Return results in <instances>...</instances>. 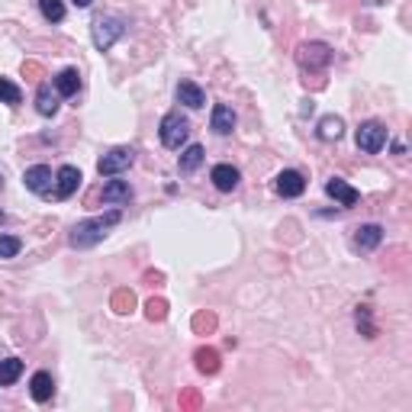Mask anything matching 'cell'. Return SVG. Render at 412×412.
Masks as SVG:
<instances>
[{"mask_svg":"<svg viewBox=\"0 0 412 412\" xmlns=\"http://www.w3.org/2000/svg\"><path fill=\"white\" fill-rule=\"evenodd\" d=\"M119 219H123V213H119V210H110V213L94 216V219H81V223L71 229V235H68L71 248H94V245H97L100 238H104L106 232L119 223Z\"/></svg>","mask_w":412,"mask_h":412,"instance_id":"obj_1","label":"cell"},{"mask_svg":"<svg viewBox=\"0 0 412 412\" xmlns=\"http://www.w3.org/2000/svg\"><path fill=\"white\" fill-rule=\"evenodd\" d=\"M158 135H161V145L165 148H181L184 142L190 139L187 116H181V113H165V119H161V126H158Z\"/></svg>","mask_w":412,"mask_h":412,"instance_id":"obj_2","label":"cell"},{"mask_svg":"<svg viewBox=\"0 0 412 412\" xmlns=\"http://www.w3.org/2000/svg\"><path fill=\"white\" fill-rule=\"evenodd\" d=\"M126 33V23L119 20V16H97L94 20V26H91V39H94V45H97L100 52H106L113 43H116L119 35Z\"/></svg>","mask_w":412,"mask_h":412,"instance_id":"obj_3","label":"cell"},{"mask_svg":"<svg viewBox=\"0 0 412 412\" xmlns=\"http://www.w3.org/2000/svg\"><path fill=\"white\" fill-rule=\"evenodd\" d=\"M296 65L303 71H325L332 65V45L325 43H303L296 49Z\"/></svg>","mask_w":412,"mask_h":412,"instance_id":"obj_4","label":"cell"},{"mask_svg":"<svg viewBox=\"0 0 412 412\" xmlns=\"http://www.w3.org/2000/svg\"><path fill=\"white\" fill-rule=\"evenodd\" d=\"M355 142H357V148H361V152L377 155L380 148L386 145V126H384V123H377V119H367V123H361V126H357Z\"/></svg>","mask_w":412,"mask_h":412,"instance_id":"obj_5","label":"cell"},{"mask_svg":"<svg viewBox=\"0 0 412 412\" xmlns=\"http://www.w3.org/2000/svg\"><path fill=\"white\" fill-rule=\"evenodd\" d=\"M133 161H135V152H133V148L119 145V148H110V152H106L104 158L97 161V171H100L104 177H116V174H123L126 168H133Z\"/></svg>","mask_w":412,"mask_h":412,"instance_id":"obj_6","label":"cell"},{"mask_svg":"<svg viewBox=\"0 0 412 412\" xmlns=\"http://www.w3.org/2000/svg\"><path fill=\"white\" fill-rule=\"evenodd\" d=\"M274 190H277L284 200H294V196H303V190H306V181H303L300 171H280L277 181H274Z\"/></svg>","mask_w":412,"mask_h":412,"instance_id":"obj_7","label":"cell"},{"mask_svg":"<svg viewBox=\"0 0 412 412\" xmlns=\"http://www.w3.org/2000/svg\"><path fill=\"white\" fill-rule=\"evenodd\" d=\"M325 194L332 196L335 203H342V206H357V200H361V194H357L348 181H342V177H328V181H325Z\"/></svg>","mask_w":412,"mask_h":412,"instance_id":"obj_8","label":"cell"},{"mask_svg":"<svg viewBox=\"0 0 412 412\" xmlns=\"http://www.w3.org/2000/svg\"><path fill=\"white\" fill-rule=\"evenodd\" d=\"M77 187H81V171H77L74 165L58 168V174H55V196H58V200H68Z\"/></svg>","mask_w":412,"mask_h":412,"instance_id":"obj_9","label":"cell"},{"mask_svg":"<svg viewBox=\"0 0 412 412\" xmlns=\"http://www.w3.org/2000/svg\"><path fill=\"white\" fill-rule=\"evenodd\" d=\"M210 181L216 190L232 194V190L238 187V181H242V174H238V168H232V165H216V168L210 171Z\"/></svg>","mask_w":412,"mask_h":412,"instance_id":"obj_10","label":"cell"},{"mask_svg":"<svg viewBox=\"0 0 412 412\" xmlns=\"http://www.w3.org/2000/svg\"><path fill=\"white\" fill-rule=\"evenodd\" d=\"M384 242V229L377 223H367L361 229H355V248L357 252H374L377 245Z\"/></svg>","mask_w":412,"mask_h":412,"instance_id":"obj_11","label":"cell"},{"mask_svg":"<svg viewBox=\"0 0 412 412\" xmlns=\"http://www.w3.org/2000/svg\"><path fill=\"white\" fill-rule=\"evenodd\" d=\"M210 129H213L216 135H229L232 129H235V113H232L229 104H216V106H213Z\"/></svg>","mask_w":412,"mask_h":412,"instance_id":"obj_12","label":"cell"},{"mask_svg":"<svg viewBox=\"0 0 412 412\" xmlns=\"http://www.w3.org/2000/svg\"><path fill=\"white\" fill-rule=\"evenodd\" d=\"M23 184H26V190H33V194H45L52 184V168L33 165V168H26V174H23Z\"/></svg>","mask_w":412,"mask_h":412,"instance_id":"obj_13","label":"cell"},{"mask_svg":"<svg viewBox=\"0 0 412 412\" xmlns=\"http://www.w3.org/2000/svg\"><path fill=\"white\" fill-rule=\"evenodd\" d=\"M100 196H104V203H110V206H119V203L133 200V187H129V181H106L104 190H100Z\"/></svg>","mask_w":412,"mask_h":412,"instance_id":"obj_14","label":"cell"},{"mask_svg":"<svg viewBox=\"0 0 412 412\" xmlns=\"http://www.w3.org/2000/svg\"><path fill=\"white\" fill-rule=\"evenodd\" d=\"M29 393H33L35 403H49L52 393H55V380H52V374H45V370L33 374V380H29Z\"/></svg>","mask_w":412,"mask_h":412,"instance_id":"obj_15","label":"cell"},{"mask_svg":"<svg viewBox=\"0 0 412 412\" xmlns=\"http://www.w3.org/2000/svg\"><path fill=\"white\" fill-rule=\"evenodd\" d=\"M81 91V74H77V68H65L55 74V94L58 97H74V94Z\"/></svg>","mask_w":412,"mask_h":412,"instance_id":"obj_16","label":"cell"},{"mask_svg":"<svg viewBox=\"0 0 412 412\" xmlns=\"http://www.w3.org/2000/svg\"><path fill=\"white\" fill-rule=\"evenodd\" d=\"M177 100H181L184 106H190V110H200V106L206 104V94H203V87L194 84V81H181V84H177Z\"/></svg>","mask_w":412,"mask_h":412,"instance_id":"obj_17","label":"cell"},{"mask_svg":"<svg viewBox=\"0 0 412 412\" xmlns=\"http://www.w3.org/2000/svg\"><path fill=\"white\" fill-rule=\"evenodd\" d=\"M316 133H319L322 142H338L345 135V123L342 116H322L319 126H316Z\"/></svg>","mask_w":412,"mask_h":412,"instance_id":"obj_18","label":"cell"},{"mask_svg":"<svg viewBox=\"0 0 412 412\" xmlns=\"http://www.w3.org/2000/svg\"><path fill=\"white\" fill-rule=\"evenodd\" d=\"M35 110L43 116H55L58 113V94L49 84H39V91H35Z\"/></svg>","mask_w":412,"mask_h":412,"instance_id":"obj_19","label":"cell"},{"mask_svg":"<svg viewBox=\"0 0 412 412\" xmlns=\"http://www.w3.org/2000/svg\"><path fill=\"white\" fill-rule=\"evenodd\" d=\"M203 165V145H187L181 152V161H177V168H181V174H190V171H196Z\"/></svg>","mask_w":412,"mask_h":412,"instance_id":"obj_20","label":"cell"},{"mask_svg":"<svg viewBox=\"0 0 412 412\" xmlns=\"http://www.w3.org/2000/svg\"><path fill=\"white\" fill-rule=\"evenodd\" d=\"M23 374V361L20 357H7V361H0V386H10L16 384Z\"/></svg>","mask_w":412,"mask_h":412,"instance_id":"obj_21","label":"cell"},{"mask_svg":"<svg viewBox=\"0 0 412 412\" xmlns=\"http://www.w3.org/2000/svg\"><path fill=\"white\" fill-rule=\"evenodd\" d=\"M196 367H200L203 374H216V370H219V355L213 348H200V351H196Z\"/></svg>","mask_w":412,"mask_h":412,"instance_id":"obj_22","label":"cell"},{"mask_svg":"<svg viewBox=\"0 0 412 412\" xmlns=\"http://www.w3.org/2000/svg\"><path fill=\"white\" fill-rule=\"evenodd\" d=\"M39 10L49 23H62L65 20V4L62 0H39Z\"/></svg>","mask_w":412,"mask_h":412,"instance_id":"obj_23","label":"cell"},{"mask_svg":"<svg viewBox=\"0 0 412 412\" xmlns=\"http://www.w3.org/2000/svg\"><path fill=\"white\" fill-rule=\"evenodd\" d=\"M20 87L13 84V81H7V77H0V104H10V106H16L20 104Z\"/></svg>","mask_w":412,"mask_h":412,"instance_id":"obj_24","label":"cell"},{"mask_svg":"<svg viewBox=\"0 0 412 412\" xmlns=\"http://www.w3.org/2000/svg\"><path fill=\"white\" fill-rule=\"evenodd\" d=\"M23 248V242L16 235H0V258H16Z\"/></svg>","mask_w":412,"mask_h":412,"instance_id":"obj_25","label":"cell"},{"mask_svg":"<svg viewBox=\"0 0 412 412\" xmlns=\"http://www.w3.org/2000/svg\"><path fill=\"white\" fill-rule=\"evenodd\" d=\"M357 328H361L367 338L377 335V328H374V322H370V309L367 306H357Z\"/></svg>","mask_w":412,"mask_h":412,"instance_id":"obj_26","label":"cell"},{"mask_svg":"<svg viewBox=\"0 0 412 412\" xmlns=\"http://www.w3.org/2000/svg\"><path fill=\"white\" fill-rule=\"evenodd\" d=\"M148 319H165V316H168V306H165V300H148Z\"/></svg>","mask_w":412,"mask_h":412,"instance_id":"obj_27","label":"cell"},{"mask_svg":"<svg viewBox=\"0 0 412 412\" xmlns=\"http://www.w3.org/2000/svg\"><path fill=\"white\" fill-rule=\"evenodd\" d=\"M133 294H116V300H113V306H116V313H129L133 309Z\"/></svg>","mask_w":412,"mask_h":412,"instance_id":"obj_28","label":"cell"},{"mask_svg":"<svg viewBox=\"0 0 412 412\" xmlns=\"http://www.w3.org/2000/svg\"><path fill=\"white\" fill-rule=\"evenodd\" d=\"M71 4H74V7H81V10H84V7H91L94 0H71Z\"/></svg>","mask_w":412,"mask_h":412,"instance_id":"obj_29","label":"cell"},{"mask_svg":"<svg viewBox=\"0 0 412 412\" xmlns=\"http://www.w3.org/2000/svg\"><path fill=\"white\" fill-rule=\"evenodd\" d=\"M0 187H4V177H0Z\"/></svg>","mask_w":412,"mask_h":412,"instance_id":"obj_30","label":"cell"}]
</instances>
